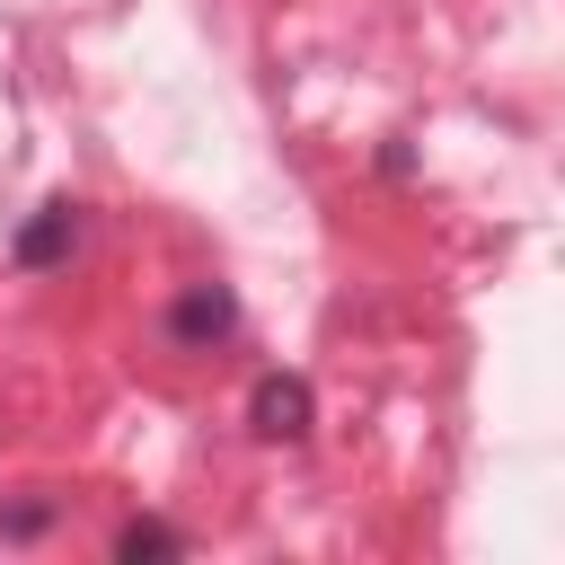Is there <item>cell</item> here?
Returning a JSON list of instances; mask_svg holds the SVG:
<instances>
[{"label":"cell","mask_w":565,"mask_h":565,"mask_svg":"<svg viewBox=\"0 0 565 565\" xmlns=\"http://www.w3.org/2000/svg\"><path fill=\"white\" fill-rule=\"evenodd\" d=\"M230 327H238L230 282H185V291H177V309H168V344H177V353H212Z\"/></svg>","instance_id":"cell-1"},{"label":"cell","mask_w":565,"mask_h":565,"mask_svg":"<svg viewBox=\"0 0 565 565\" xmlns=\"http://www.w3.org/2000/svg\"><path fill=\"white\" fill-rule=\"evenodd\" d=\"M247 424H256L265 441H300V433L318 424V397H309V380H300V371H265V380L247 388Z\"/></svg>","instance_id":"cell-2"},{"label":"cell","mask_w":565,"mask_h":565,"mask_svg":"<svg viewBox=\"0 0 565 565\" xmlns=\"http://www.w3.org/2000/svg\"><path fill=\"white\" fill-rule=\"evenodd\" d=\"M79 247V203H44L26 230H18V265H62Z\"/></svg>","instance_id":"cell-3"},{"label":"cell","mask_w":565,"mask_h":565,"mask_svg":"<svg viewBox=\"0 0 565 565\" xmlns=\"http://www.w3.org/2000/svg\"><path fill=\"white\" fill-rule=\"evenodd\" d=\"M115 556H124V565H141V556H185V530H168V521H124V530H115Z\"/></svg>","instance_id":"cell-4"},{"label":"cell","mask_w":565,"mask_h":565,"mask_svg":"<svg viewBox=\"0 0 565 565\" xmlns=\"http://www.w3.org/2000/svg\"><path fill=\"white\" fill-rule=\"evenodd\" d=\"M35 530H53V503L35 494V503H9L0 512V539H35Z\"/></svg>","instance_id":"cell-5"}]
</instances>
